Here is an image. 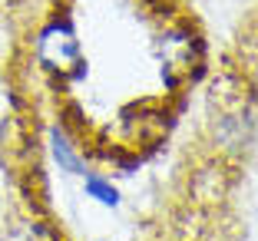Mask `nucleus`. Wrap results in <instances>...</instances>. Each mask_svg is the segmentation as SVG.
<instances>
[{
	"label": "nucleus",
	"mask_w": 258,
	"mask_h": 241,
	"mask_svg": "<svg viewBox=\"0 0 258 241\" xmlns=\"http://www.w3.org/2000/svg\"><path fill=\"white\" fill-rule=\"evenodd\" d=\"M86 192H90L96 202H103V205H119V192H116L109 182L96 179V175H90V179H86Z\"/></svg>",
	"instance_id": "nucleus-2"
},
{
	"label": "nucleus",
	"mask_w": 258,
	"mask_h": 241,
	"mask_svg": "<svg viewBox=\"0 0 258 241\" xmlns=\"http://www.w3.org/2000/svg\"><path fill=\"white\" fill-rule=\"evenodd\" d=\"M50 142H53V155H56V162H60L67 172H83V162L73 155V145L67 142V136H63L60 129H53V132H50Z\"/></svg>",
	"instance_id": "nucleus-1"
}]
</instances>
